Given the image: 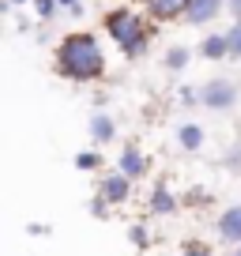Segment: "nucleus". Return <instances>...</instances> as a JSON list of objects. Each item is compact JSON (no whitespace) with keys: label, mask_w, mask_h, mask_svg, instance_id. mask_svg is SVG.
Segmentation results:
<instances>
[{"label":"nucleus","mask_w":241,"mask_h":256,"mask_svg":"<svg viewBox=\"0 0 241 256\" xmlns=\"http://www.w3.org/2000/svg\"><path fill=\"white\" fill-rule=\"evenodd\" d=\"M53 72L72 83H98L106 76V53H102L98 34H90V30L64 34L53 53Z\"/></svg>","instance_id":"nucleus-1"},{"label":"nucleus","mask_w":241,"mask_h":256,"mask_svg":"<svg viewBox=\"0 0 241 256\" xmlns=\"http://www.w3.org/2000/svg\"><path fill=\"white\" fill-rule=\"evenodd\" d=\"M106 34L117 42V49L128 56V60L144 56V53H147V46H151L147 19H144V16H136V12H128V8H113V12H106Z\"/></svg>","instance_id":"nucleus-2"},{"label":"nucleus","mask_w":241,"mask_h":256,"mask_svg":"<svg viewBox=\"0 0 241 256\" xmlns=\"http://www.w3.org/2000/svg\"><path fill=\"white\" fill-rule=\"evenodd\" d=\"M200 102L204 110H215V113H226L238 106V83L234 80H208L200 90Z\"/></svg>","instance_id":"nucleus-3"},{"label":"nucleus","mask_w":241,"mask_h":256,"mask_svg":"<svg viewBox=\"0 0 241 256\" xmlns=\"http://www.w3.org/2000/svg\"><path fill=\"white\" fill-rule=\"evenodd\" d=\"M98 196H102L106 204H124V200L132 196V181L120 174V170H117V174H106V177H102V188H98Z\"/></svg>","instance_id":"nucleus-4"},{"label":"nucleus","mask_w":241,"mask_h":256,"mask_svg":"<svg viewBox=\"0 0 241 256\" xmlns=\"http://www.w3.org/2000/svg\"><path fill=\"white\" fill-rule=\"evenodd\" d=\"M218 12H222V0H188V8H185V23L192 26H208L211 19H218Z\"/></svg>","instance_id":"nucleus-5"},{"label":"nucleus","mask_w":241,"mask_h":256,"mask_svg":"<svg viewBox=\"0 0 241 256\" xmlns=\"http://www.w3.org/2000/svg\"><path fill=\"white\" fill-rule=\"evenodd\" d=\"M117 170L128 177V181H140V177L147 174V154L136 151V147H124V151H120V158H117Z\"/></svg>","instance_id":"nucleus-6"},{"label":"nucleus","mask_w":241,"mask_h":256,"mask_svg":"<svg viewBox=\"0 0 241 256\" xmlns=\"http://www.w3.org/2000/svg\"><path fill=\"white\" fill-rule=\"evenodd\" d=\"M218 238L230 245H241V204H234L218 215Z\"/></svg>","instance_id":"nucleus-7"},{"label":"nucleus","mask_w":241,"mask_h":256,"mask_svg":"<svg viewBox=\"0 0 241 256\" xmlns=\"http://www.w3.org/2000/svg\"><path fill=\"white\" fill-rule=\"evenodd\" d=\"M188 8V0H147V16L158 19V23H170V19H181Z\"/></svg>","instance_id":"nucleus-8"},{"label":"nucleus","mask_w":241,"mask_h":256,"mask_svg":"<svg viewBox=\"0 0 241 256\" xmlns=\"http://www.w3.org/2000/svg\"><path fill=\"white\" fill-rule=\"evenodd\" d=\"M90 140H94V144H110V140H117V124H113V117L94 113V117H90Z\"/></svg>","instance_id":"nucleus-9"},{"label":"nucleus","mask_w":241,"mask_h":256,"mask_svg":"<svg viewBox=\"0 0 241 256\" xmlns=\"http://www.w3.org/2000/svg\"><path fill=\"white\" fill-rule=\"evenodd\" d=\"M174 211H177V196L166 184H158V188L151 192V215H174Z\"/></svg>","instance_id":"nucleus-10"},{"label":"nucleus","mask_w":241,"mask_h":256,"mask_svg":"<svg viewBox=\"0 0 241 256\" xmlns=\"http://www.w3.org/2000/svg\"><path fill=\"white\" fill-rule=\"evenodd\" d=\"M200 56H208V60H226V38L222 34H208V38L200 42Z\"/></svg>","instance_id":"nucleus-11"},{"label":"nucleus","mask_w":241,"mask_h":256,"mask_svg":"<svg viewBox=\"0 0 241 256\" xmlns=\"http://www.w3.org/2000/svg\"><path fill=\"white\" fill-rule=\"evenodd\" d=\"M177 140H181V147H185V151H200V147H204V128H200V124H181Z\"/></svg>","instance_id":"nucleus-12"},{"label":"nucleus","mask_w":241,"mask_h":256,"mask_svg":"<svg viewBox=\"0 0 241 256\" xmlns=\"http://www.w3.org/2000/svg\"><path fill=\"white\" fill-rule=\"evenodd\" d=\"M188 60H192V53H188L185 46L166 49V72H185V68H188Z\"/></svg>","instance_id":"nucleus-13"},{"label":"nucleus","mask_w":241,"mask_h":256,"mask_svg":"<svg viewBox=\"0 0 241 256\" xmlns=\"http://www.w3.org/2000/svg\"><path fill=\"white\" fill-rule=\"evenodd\" d=\"M222 38H226V60H241V23H234Z\"/></svg>","instance_id":"nucleus-14"},{"label":"nucleus","mask_w":241,"mask_h":256,"mask_svg":"<svg viewBox=\"0 0 241 256\" xmlns=\"http://www.w3.org/2000/svg\"><path fill=\"white\" fill-rule=\"evenodd\" d=\"M102 166V154L98 151H80L76 154V170H98Z\"/></svg>","instance_id":"nucleus-15"},{"label":"nucleus","mask_w":241,"mask_h":256,"mask_svg":"<svg viewBox=\"0 0 241 256\" xmlns=\"http://www.w3.org/2000/svg\"><path fill=\"white\" fill-rule=\"evenodd\" d=\"M30 4L38 12V19H53V12H56V0H30Z\"/></svg>","instance_id":"nucleus-16"},{"label":"nucleus","mask_w":241,"mask_h":256,"mask_svg":"<svg viewBox=\"0 0 241 256\" xmlns=\"http://www.w3.org/2000/svg\"><path fill=\"white\" fill-rule=\"evenodd\" d=\"M128 238H132V245H140V248H147V241H151V238H147V226H132Z\"/></svg>","instance_id":"nucleus-17"},{"label":"nucleus","mask_w":241,"mask_h":256,"mask_svg":"<svg viewBox=\"0 0 241 256\" xmlns=\"http://www.w3.org/2000/svg\"><path fill=\"white\" fill-rule=\"evenodd\" d=\"M185 256H211V248H208V245H188Z\"/></svg>","instance_id":"nucleus-18"},{"label":"nucleus","mask_w":241,"mask_h":256,"mask_svg":"<svg viewBox=\"0 0 241 256\" xmlns=\"http://www.w3.org/2000/svg\"><path fill=\"white\" fill-rule=\"evenodd\" d=\"M222 4H226V8H230V16H234V19H238V23H241V0H222Z\"/></svg>","instance_id":"nucleus-19"},{"label":"nucleus","mask_w":241,"mask_h":256,"mask_svg":"<svg viewBox=\"0 0 241 256\" xmlns=\"http://www.w3.org/2000/svg\"><path fill=\"white\" fill-rule=\"evenodd\" d=\"M196 98H200V94H196V90H192V87H185V90H181V102H185V106H192V102H196Z\"/></svg>","instance_id":"nucleus-20"},{"label":"nucleus","mask_w":241,"mask_h":256,"mask_svg":"<svg viewBox=\"0 0 241 256\" xmlns=\"http://www.w3.org/2000/svg\"><path fill=\"white\" fill-rule=\"evenodd\" d=\"M56 4H60V8H72L76 16H80V0H56Z\"/></svg>","instance_id":"nucleus-21"},{"label":"nucleus","mask_w":241,"mask_h":256,"mask_svg":"<svg viewBox=\"0 0 241 256\" xmlns=\"http://www.w3.org/2000/svg\"><path fill=\"white\" fill-rule=\"evenodd\" d=\"M12 4H30V0H12Z\"/></svg>","instance_id":"nucleus-22"},{"label":"nucleus","mask_w":241,"mask_h":256,"mask_svg":"<svg viewBox=\"0 0 241 256\" xmlns=\"http://www.w3.org/2000/svg\"><path fill=\"white\" fill-rule=\"evenodd\" d=\"M238 256H241V248H238Z\"/></svg>","instance_id":"nucleus-23"}]
</instances>
